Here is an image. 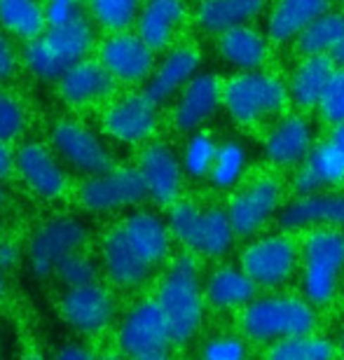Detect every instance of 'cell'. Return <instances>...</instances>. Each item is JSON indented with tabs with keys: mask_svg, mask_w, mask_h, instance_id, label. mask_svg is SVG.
I'll return each mask as SVG.
<instances>
[{
	"mask_svg": "<svg viewBox=\"0 0 344 360\" xmlns=\"http://www.w3.org/2000/svg\"><path fill=\"white\" fill-rule=\"evenodd\" d=\"M248 344L243 335H213L204 342L202 356L206 360H241L248 356Z\"/></svg>",
	"mask_w": 344,
	"mask_h": 360,
	"instance_id": "obj_38",
	"label": "cell"
},
{
	"mask_svg": "<svg viewBox=\"0 0 344 360\" xmlns=\"http://www.w3.org/2000/svg\"><path fill=\"white\" fill-rule=\"evenodd\" d=\"M342 5H344V0H342Z\"/></svg>",
	"mask_w": 344,
	"mask_h": 360,
	"instance_id": "obj_52",
	"label": "cell"
},
{
	"mask_svg": "<svg viewBox=\"0 0 344 360\" xmlns=\"http://www.w3.org/2000/svg\"><path fill=\"white\" fill-rule=\"evenodd\" d=\"M117 344L122 354L139 360L167 358L176 344L160 302L143 300L129 309V314L120 323Z\"/></svg>",
	"mask_w": 344,
	"mask_h": 360,
	"instance_id": "obj_9",
	"label": "cell"
},
{
	"mask_svg": "<svg viewBox=\"0 0 344 360\" xmlns=\"http://www.w3.org/2000/svg\"><path fill=\"white\" fill-rule=\"evenodd\" d=\"M218 146L220 143L213 139V134L204 131V129L192 131L188 143H185V148H183V157H181L185 176H190L195 180L209 178L213 160H216V153H218Z\"/></svg>",
	"mask_w": 344,
	"mask_h": 360,
	"instance_id": "obj_36",
	"label": "cell"
},
{
	"mask_svg": "<svg viewBox=\"0 0 344 360\" xmlns=\"http://www.w3.org/2000/svg\"><path fill=\"white\" fill-rule=\"evenodd\" d=\"M229 222L234 227L236 239H253L262 234L272 220L279 218L284 208V185L281 180L262 174L246 180L236 187L232 199L227 201Z\"/></svg>",
	"mask_w": 344,
	"mask_h": 360,
	"instance_id": "obj_8",
	"label": "cell"
},
{
	"mask_svg": "<svg viewBox=\"0 0 344 360\" xmlns=\"http://www.w3.org/2000/svg\"><path fill=\"white\" fill-rule=\"evenodd\" d=\"M239 264L260 290H281L300 274V241L286 229L257 234L243 246Z\"/></svg>",
	"mask_w": 344,
	"mask_h": 360,
	"instance_id": "obj_7",
	"label": "cell"
},
{
	"mask_svg": "<svg viewBox=\"0 0 344 360\" xmlns=\"http://www.w3.org/2000/svg\"><path fill=\"white\" fill-rule=\"evenodd\" d=\"M17 171L24 178V183L45 199L59 197L63 187H66L61 167L56 164L52 153L45 146H38V143H31V146H24L19 150Z\"/></svg>",
	"mask_w": 344,
	"mask_h": 360,
	"instance_id": "obj_30",
	"label": "cell"
},
{
	"mask_svg": "<svg viewBox=\"0 0 344 360\" xmlns=\"http://www.w3.org/2000/svg\"><path fill=\"white\" fill-rule=\"evenodd\" d=\"M5 204V192H3V187H0V208H3Z\"/></svg>",
	"mask_w": 344,
	"mask_h": 360,
	"instance_id": "obj_51",
	"label": "cell"
},
{
	"mask_svg": "<svg viewBox=\"0 0 344 360\" xmlns=\"http://www.w3.org/2000/svg\"><path fill=\"white\" fill-rule=\"evenodd\" d=\"M333 0H274L267 14V38L274 45L295 42V38L331 10Z\"/></svg>",
	"mask_w": 344,
	"mask_h": 360,
	"instance_id": "obj_25",
	"label": "cell"
},
{
	"mask_svg": "<svg viewBox=\"0 0 344 360\" xmlns=\"http://www.w3.org/2000/svg\"><path fill=\"white\" fill-rule=\"evenodd\" d=\"M52 143L61 160L82 174L91 176L113 169V160L103 143L87 127L77 124V122H59L52 131Z\"/></svg>",
	"mask_w": 344,
	"mask_h": 360,
	"instance_id": "obj_18",
	"label": "cell"
},
{
	"mask_svg": "<svg viewBox=\"0 0 344 360\" xmlns=\"http://www.w3.org/2000/svg\"><path fill=\"white\" fill-rule=\"evenodd\" d=\"M94 42L89 21L77 17L59 26H47L38 38L28 40L24 61L42 80H61L70 66L82 61Z\"/></svg>",
	"mask_w": 344,
	"mask_h": 360,
	"instance_id": "obj_6",
	"label": "cell"
},
{
	"mask_svg": "<svg viewBox=\"0 0 344 360\" xmlns=\"http://www.w3.org/2000/svg\"><path fill=\"white\" fill-rule=\"evenodd\" d=\"M199 68H202V54L195 45L171 47L148 77V96L157 105L167 103L169 98L178 96V91L199 73Z\"/></svg>",
	"mask_w": 344,
	"mask_h": 360,
	"instance_id": "obj_20",
	"label": "cell"
},
{
	"mask_svg": "<svg viewBox=\"0 0 344 360\" xmlns=\"http://www.w3.org/2000/svg\"><path fill=\"white\" fill-rule=\"evenodd\" d=\"M223 105V82L213 73H197L185 87L178 91L174 115L176 131L192 134L202 129Z\"/></svg>",
	"mask_w": 344,
	"mask_h": 360,
	"instance_id": "obj_14",
	"label": "cell"
},
{
	"mask_svg": "<svg viewBox=\"0 0 344 360\" xmlns=\"http://www.w3.org/2000/svg\"><path fill=\"white\" fill-rule=\"evenodd\" d=\"M338 349H340V354L344 356V330H342V335H340V342H338Z\"/></svg>",
	"mask_w": 344,
	"mask_h": 360,
	"instance_id": "obj_49",
	"label": "cell"
},
{
	"mask_svg": "<svg viewBox=\"0 0 344 360\" xmlns=\"http://www.w3.org/2000/svg\"><path fill=\"white\" fill-rule=\"evenodd\" d=\"M115 77L108 68L103 66V61H91L82 59L75 66H70L66 73L61 75L59 89L61 96L73 105L94 103V101L108 98L115 91Z\"/></svg>",
	"mask_w": 344,
	"mask_h": 360,
	"instance_id": "obj_26",
	"label": "cell"
},
{
	"mask_svg": "<svg viewBox=\"0 0 344 360\" xmlns=\"http://www.w3.org/2000/svg\"><path fill=\"white\" fill-rule=\"evenodd\" d=\"M56 356L63 358V360H84V358H91V349L87 347H80V344H63V347L56 351Z\"/></svg>",
	"mask_w": 344,
	"mask_h": 360,
	"instance_id": "obj_44",
	"label": "cell"
},
{
	"mask_svg": "<svg viewBox=\"0 0 344 360\" xmlns=\"http://www.w3.org/2000/svg\"><path fill=\"white\" fill-rule=\"evenodd\" d=\"M103 129L122 143L148 141L157 129V103L148 91L125 94L106 110Z\"/></svg>",
	"mask_w": 344,
	"mask_h": 360,
	"instance_id": "obj_15",
	"label": "cell"
},
{
	"mask_svg": "<svg viewBox=\"0 0 344 360\" xmlns=\"http://www.w3.org/2000/svg\"><path fill=\"white\" fill-rule=\"evenodd\" d=\"M0 344H3V342H0Z\"/></svg>",
	"mask_w": 344,
	"mask_h": 360,
	"instance_id": "obj_53",
	"label": "cell"
},
{
	"mask_svg": "<svg viewBox=\"0 0 344 360\" xmlns=\"http://www.w3.org/2000/svg\"><path fill=\"white\" fill-rule=\"evenodd\" d=\"M335 61L328 54L302 56L288 77L291 103L302 112L319 110V103L335 73Z\"/></svg>",
	"mask_w": 344,
	"mask_h": 360,
	"instance_id": "obj_24",
	"label": "cell"
},
{
	"mask_svg": "<svg viewBox=\"0 0 344 360\" xmlns=\"http://www.w3.org/2000/svg\"><path fill=\"white\" fill-rule=\"evenodd\" d=\"M335 146H338L342 153H344V122L342 124H335V127H331V136H328Z\"/></svg>",
	"mask_w": 344,
	"mask_h": 360,
	"instance_id": "obj_47",
	"label": "cell"
},
{
	"mask_svg": "<svg viewBox=\"0 0 344 360\" xmlns=\"http://www.w3.org/2000/svg\"><path fill=\"white\" fill-rule=\"evenodd\" d=\"M260 288L248 276L241 264H220L204 281V295L216 311H241L250 300L257 297Z\"/></svg>",
	"mask_w": 344,
	"mask_h": 360,
	"instance_id": "obj_21",
	"label": "cell"
},
{
	"mask_svg": "<svg viewBox=\"0 0 344 360\" xmlns=\"http://www.w3.org/2000/svg\"><path fill=\"white\" fill-rule=\"evenodd\" d=\"M103 262H106V269H108V276L113 278V283H117L120 288H127V290L141 288L150 278V271L155 269L153 264L132 246V241L127 239L122 227H115L106 234Z\"/></svg>",
	"mask_w": 344,
	"mask_h": 360,
	"instance_id": "obj_23",
	"label": "cell"
},
{
	"mask_svg": "<svg viewBox=\"0 0 344 360\" xmlns=\"http://www.w3.org/2000/svg\"><path fill=\"white\" fill-rule=\"evenodd\" d=\"M24 129V110L19 101L7 94H0V141H12Z\"/></svg>",
	"mask_w": 344,
	"mask_h": 360,
	"instance_id": "obj_41",
	"label": "cell"
},
{
	"mask_svg": "<svg viewBox=\"0 0 344 360\" xmlns=\"http://www.w3.org/2000/svg\"><path fill=\"white\" fill-rule=\"evenodd\" d=\"M98 59L110 70L115 80L127 84L148 80L155 70V49L139 33H115L113 38L103 42Z\"/></svg>",
	"mask_w": 344,
	"mask_h": 360,
	"instance_id": "obj_16",
	"label": "cell"
},
{
	"mask_svg": "<svg viewBox=\"0 0 344 360\" xmlns=\"http://www.w3.org/2000/svg\"><path fill=\"white\" fill-rule=\"evenodd\" d=\"M291 103L288 84L265 68L236 70L223 82V108L239 127H255L276 120Z\"/></svg>",
	"mask_w": 344,
	"mask_h": 360,
	"instance_id": "obj_4",
	"label": "cell"
},
{
	"mask_svg": "<svg viewBox=\"0 0 344 360\" xmlns=\"http://www.w3.org/2000/svg\"><path fill=\"white\" fill-rule=\"evenodd\" d=\"M14 70V52L3 35H0V82L7 80Z\"/></svg>",
	"mask_w": 344,
	"mask_h": 360,
	"instance_id": "obj_43",
	"label": "cell"
},
{
	"mask_svg": "<svg viewBox=\"0 0 344 360\" xmlns=\"http://www.w3.org/2000/svg\"><path fill=\"white\" fill-rule=\"evenodd\" d=\"M331 56H333L335 66H342V68H344V40L340 42V45H338V47H335V49H333V54H331Z\"/></svg>",
	"mask_w": 344,
	"mask_h": 360,
	"instance_id": "obj_48",
	"label": "cell"
},
{
	"mask_svg": "<svg viewBox=\"0 0 344 360\" xmlns=\"http://www.w3.org/2000/svg\"><path fill=\"white\" fill-rule=\"evenodd\" d=\"M174 239L195 255L220 260L234 246V227L223 206H197L192 201H174L169 211Z\"/></svg>",
	"mask_w": 344,
	"mask_h": 360,
	"instance_id": "obj_5",
	"label": "cell"
},
{
	"mask_svg": "<svg viewBox=\"0 0 344 360\" xmlns=\"http://www.w3.org/2000/svg\"><path fill=\"white\" fill-rule=\"evenodd\" d=\"M267 12V0H199L195 21L204 33H223L227 28L253 24Z\"/></svg>",
	"mask_w": 344,
	"mask_h": 360,
	"instance_id": "obj_29",
	"label": "cell"
},
{
	"mask_svg": "<svg viewBox=\"0 0 344 360\" xmlns=\"http://www.w3.org/2000/svg\"><path fill=\"white\" fill-rule=\"evenodd\" d=\"M45 17H47V26H59V24H66V21L82 17L80 0H47Z\"/></svg>",
	"mask_w": 344,
	"mask_h": 360,
	"instance_id": "obj_42",
	"label": "cell"
},
{
	"mask_svg": "<svg viewBox=\"0 0 344 360\" xmlns=\"http://www.w3.org/2000/svg\"><path fill=\"white\" fill-rule=\"evenodd\" d=\"M319 115L326 124H342L344 122V68L338 66L328 82V89L319 103Z\"/></svg>",
	"mask_w": 344,
	"mask_h": 360,
	"instance_id": "obj_39",
	"label": "cell"
},
{
	"mask_svg": "<svg viewBox=\"0 0 344 360\" xmlns=\"http://www.w3.org/2000/svg\"><path fill=\"white\" fill-rule=\"evenodd\" d=\"M157 302L169 321L176 347H185L197 337L204 323L206 295L199 276V262L192 250L181 253L169 264L157 285Z\"/></svg>",
	"mask_w": 344,
	"mask_h": 360,
	"instance_id": "obj_2",
	"label": "cell"
},
{
	"mask_svg": "<svg viewBox=\"0 0 344 360\" xmlns=\"http://www.w3.org/2000/svg\"><path fill=\"white\" fill-rule=\"evenodd\" d=\"M344 278V229L317 227L300 239V290L317 309L331 307Z\"/></svg>",
	"mask_w": 344,
	"mask_h": 360,
	"instance_id": "obj_3",
	"label": "cell"
},
{
	"mask_svg": "<svg viewBox=\"0 0 344 360\" xmlns=\"http://www.w3.org/2000/svg\"><path fill=\"white\" fill-rule=\"evenodd\" d=\"M17 262V246H12V243H3L0 246V267H10V264Z\"/></svg>",
	"mask_w": 344,
	"mask_h": 360,
	"instance_id": "obj_46",
	"label": "cell"
},
{
	"mask_svg": "<svg viewBox=\"0 0 344 360\" xmlns=\"http://www.w3.org/2000/svg\"><path fill=\"white\" fill-rule=\"evenodd\" d=\"M0 24L21 38L33 40L47 28L45 5L38 0H0Z\"/></svg>",
	"mask_w": 344,
	"mask_h": 360,
	"instance_id": "obj_33",
	"label": "cell"
},
{
	"mask_svg": "<svg viewBox=\"0 0 344 360\" xmlns=\"http://www.w3.org/2000/svg\"><path fill=\"white\" fill-rule=\"evenodd\" d=\"M3 288H5V278H3V267H0V295H3Z\"/></svg>",
	"mask_w": 344,
	"mask_h": 360,
	"instance_id": "obj_50",
	"label": "cell"
},
{
	"mask_svg": "<svg viewBox=\"0 0 344 360\" xmlns=\"http://www.w3.org/2000/svg\"><path fill=\"white\" fill-rule=\"evenodd\" d=\"M314 146H317V134L310 117H305L302 112H284L272 120L262 141L265 157L281 169L300 167L310 157Z\"/></svg>",
	"mask_w": 344,
	"mask_h": 360,
	"instance_id": "obj_12",
	"label": "cell"
},
{
	"mask_svg": "<svg viewBox=\"0 0 344 360\" xmlns=\"http://www.w3.org/2000/svg\"><path fill=\"white\" fill-rule=\"evenodd\" d=\"M12 167H14V157L10 153V148H7V143L0 141V180L12 174Z\"/></svg>",
	"mask_w": 344,
	"mask_h": 360,
	"instance_id": "obj_45",
	"label": "cell"
},
{
	"mask_svg": "<svg viewBox=\"0 0 344 360\" xmlns=\"http://www.w3.org/2000/svg\"><path fill=\"white\" fill-rule=\"evenodd\" d=\"M276 220L279 227L293 234L317 227L344 229V192L328 187L312 194H295V199L281 208Z\"/></svg>",
	"mask_w": 344,
	"mask_h": 360,
	"instance_id": "obj_13",
	"label": "cell"
},
{
	"mask_svg": "<svg viewBox=\"0 0 344 360\" xmlns=\"http://www.w3.org/2000/svg\"><path fill=\"white\" fill-rule=\"evenodd\" d=\"M269 38L253 24H241L218 33V54L234 70H257L269 61Z\"/></svg>",
	"mask_w": 344,
	"mask_h": 360,
	"instance_id": "obj_22",
	"label": "cell"
},
{
	"mask_svg": "<svg viewBox=\"0 0 344 360\" xmlns=\"http://www.w3.org/2000/svg\"><path fill=\"white\" fill-rule=\"evenodd\" d=\"M185 14L188 10H185L183 0H146L139 19H136V33L155 52H162L174 42L178 28L185 21Z\"/></svg>",
	"mask_w": 344,
	"mask_h": 360,
	"instance_id": "obj_27",
	"label": "cell"
},
{
	"mask_svg": "<svg viewBox=\"0 0 344 360\" xmlns=\"http://www.w3.org/2000/svg\"><path fill=\"white\" fill-rule=\"evenodd\" d=\"M61 314L77 333L94 335L110 326L115 316V300L98 281L75 285L68 288L61 297Z\"/></svg>",
	"mask_w": 344,
	"mask_h": 360,
	"instance_id": "obj_17",
	"label": "cell"
},
{
	"mask_svg": "<svg viewBox=\"0 0 344 360\" xmlns=\"http://www.w3.org/2000/svg\"><path fill=\"white\" fill-rule=\"evenodd\" d=\"M338 347L331 337L314 333L293 335L265 347V356L274 360H331L338 354Z\"/></svg>",
	"mask_w": 344,
	"mask_h": 360,
	"instance_id": "obj_32",
	"label": "cell"
},
{
	"mask_svg": "<svg viewBox=\"0 0 344 360\" xmlns=\"http://www.w3.org/2000/svg\"><path fill=\"white\" fill-rule=\"evenodd\" d=\"M122 232L132 241V246L146 257V260L157 267L169 257L171 253V227L160 215L150 211H136L122 222Z\"/></svg>",
	"mask_w": 344,
	"mask_h": 360,
	"instance_id": "obj_28",
	"label": "cell"
},
{
	"mask_svg": "<svg viewBox=\"0 0 344 360\" xmlns=\"http://www.w3.org/2000/svg\"><path fill=\"white\" fill-rule=\"evenodd\" d=\"M139 171L146 180L150 199L171 206L183 190V162L167 143H153L141 153Z\"/></svg>",
	"mask_w": 344,
	"mask_h": 360,
	"instance_id": "obj_19",
	"label": "cell"
},
{
	"mask_svg": "<svg viewBox=\"0 0 344 360\" xmlns=\"http://www.w3.org/2000/svg\"><path fill=\"white\" fill-rule=\"evenodd\" d=\"M248 167V150L241 141H223L218 146L209 180L216 190H236Z\"/></svg>",
	"mask_w": 344,
	"mask_h": 360,
	"instance_id": "obj_34",
	"label": "cell"
},
{
	"mask_svg": "<svg viewBox=\"0 0 344 360\" xmlns=\"http://www.w3.org/2000/svg\"><path fill=\"white\" fill-rule=\"evenodd\" d=\"M319 326L317 307L305 295L265 290L239 311V333L250 344L269 347L279 340L314 333Z\"/></svg>",
	"mask_w": 344,
	"mask_h": 360,
	"instance_id": "obj_1",
	"label": "cell"
},
{
	"mask_svg": "<svg viewBox=\"0 0 344 360\" xmlns=\"http://www.w3.org/2000/svg\"><path fill=\"white\" fill-rule=\"evenodd\" d=\"M344 40V12L328 10L314 19L310 26L295 38V49L300 56L333 54V49Z\"/></svg>",
	"mask_w": 344,
	"mask_h": 360,
	"instance_id": "obj_31",
	"label": "cell"
},
{
	"mask_svg": "<svg viewBox=\"0 0 344 360\" xmlns=\"http://www.w3.org/2000/svg\"><path fill=\"white\" fill-rule=\"evenodd\" d=\"M150 197L146 180L139 167L108 169L101 174H91L80 187V201L89 211H117V208L139 206Z\"/></svg>",
	"mask_w": 344,
	"mask_h": 360,
	"instance_id": "obj_10",
	"label": "cell"
},
{
	"mask_svg": "<svg viewBox=\"0 0 344 360\" xmlns=\"http://www.w3.org/2000/svg\"><path fill=\"white\" fill-rule=\"evenodd\" d=\"M302 167L314 176L321 190L344 185V153L331 139L317 143Z\"/></svg>",
	"mask_w": 344,
	"mask_h": 360,
	"instance_id": "obj_35",
	"label": "cell"
},
{
	"mask_svg": "<svg viewBox=\"0 0 344 360\" xmlns=\"http://www.w3.org/2000/svg\"><path fill=\"white\" fill-rule=\"evenodd\" d=\"M87 229L73 218H56L42 225L28 243V264L35 276H49L68 255L77 253Z\"/></svg>",
	"mask_w": 344,
	"mask_h": 360,
	"instance_id": "obj_11",
	"label": "cell"
},
{
	"mask_svg": "<svg viewBox=\"0 0 344 360\" xmlns=\"http://www.w3.org/2000/svg\"><path fill=\"white\" fill-rule=\"evenodd\" d=\"M94 19L108 31H127L141 14V0H89Z\"/></svg>",
	"mask_w": 344,
	"mask_h": 360,
	"instance_id": "obj_37",
	"label": "cell"
},
{
	"mask_svg": "<svg viewBox=\"0 0 344 360\" xmlns=\"http://www.w3.org/2000/svg\"><path fill=\"white\" fill-rule=\"evenodd\" d=\"M56 276H59L63 283L68 288H75V285H87V283H94L98 281V271H96V264L84 257L80 250L73 255H68L59 267H56Z\"/></svg>",
	"mask_w": 344,
	"mask_h": 360,
	"instance_id": "obj_40",
	"label": "cell"
}]
</instances>
